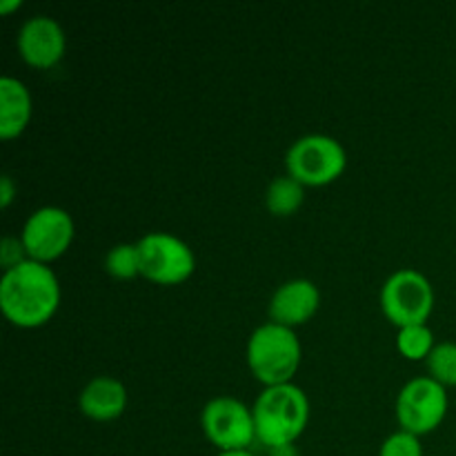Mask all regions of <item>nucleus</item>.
Returning a JSON list of instances; mask_svg holds the SVG:
<instances>
[{"label": "nucleus", "mask_w": 456, "mask_h": 456, "mask_svg": "<svg viewBox=\"0 0 456 456\" xmlns=\"http://www.w3.org/2000/svg\"><path fill=\"white\" fill-rule=\"evenodd\" d=\"M61 281L52 265L25 261L0 279V310L4 319L20 330L47 325L61 307Z\"/></svg>", "instance_id": "nucleus-1"}, {"label": "nucleus", "mask_w": 456, "mask_h": 456, "mask_svg": "<svg viewBox=\"0 0 456 456\" xmlns=\"http://www.w3.org/2000/svg\"><path fill=\"white\" fill-rule=\"evenodd\" d=\"M256 441L267 450L288 448L303 436L310 423V399L297 383L263 387L252 405Z\"/></svg>", "instance_id": "nucleus-2"}, {"label": "nucleus", "mask_w": 456, "mask_h": 456, "mask_svg": "<svg viewBox=\"0 0 456 456\" xmlns=\"http://www.w3.org/2000/svg\"><path fill=\"white\" fill-rule=\"evenodd\" d=\"M245 359L249 372L263 387L294 383L303 361L301 338L297 330L267 321L249 334Z\"/></svg>", "instance_id": "nucleus-3"}, {"label": "nucleus", "mask_w": 456, "mask_h": 456, "mask_svg": "<svg viewBox=\"0 0 456 456\" xmlns=\"http://www.w3.org/2000/svg\"><path fill=\"white\" fill-rule=\"evenodd\" d=\"M347 151L334 136L307 134L297 138L285 154V172L303 187H325L346 174Z\"/></svg>", "instance_id": "nucleus-4"}, {"label": "nucleus", "mask_w": 456, "mask_h": 456, "mask_svg": "<svg viewBox=\"0 0 456 456\" xmlns=\"http://www.w3.org/2000/svg\"><path fill=\"white\" fill-rule=\"evenodd\" d=\"M381 310L396 330L428 323L435 312V288L430 279L414 267L392 272L381 288Z\"/></svg>", "instance_id": "nucleus-5"}, {"label": "nucleus", "mask_w": 456, "mask_h": 456, "mask_svg": "<svg viewBox=\"0 0 456 456\" xmlns=\"http://www.w3.org/2000/svg\"><path fill=\"white\" fill-rule=\"evenodd\" d=\"M136 245L141 254V276L150 283L174 288L194 276V249L178 236L169 232H150L138 239Z\"/></svg>", "instance_id": "nucleus-6"}, {"label": "nucleus", "mask_w": 456, "mask_h": 456, "mask_svg": "<svg viewBox=\"0 0 456 456\" xmlns=\"http://www.w3.org/2000/svg\"><path fill=\"white\" fill-rule=\"evenodd\" d=\"M448 408V390L441 383H436L428 374L410 379L396 395L395 414L399 430L412 432L417 436L432 435L445 421Z\"/></svg>", "instance_id": "nucleus-7"}, {"label": "nucleus", "mask_w": 456, "mask_h": 456, "mask_svg": "<svg viewBox=\"0 0 456 456\" xmlns=\"http://www.w3.org/2000/svg\"><path fill=\"white\" fill-rule=\"evenodd\" d=\"M200 428L218 452L249 450L256 441L252 408L234 396H214L208 401L200 412Z\"/></svg>", "instance_id": "nucleus-8"}, {"label": "nucleus", "mask_w": 456, "mask_h": 456, "mask_svg": "<svg viewBox=\"0 0 456 456\" xmlns=\"http://www.w3.org/2000/svg\"><path fill=\"white\" fill-rule=\"evenodd\" d=\"M76 225L67 209L56 205H45L27 216L20 230V240L29 261L52 265L69 252L74 243Z\"/></svg>", "instance_id": "nucleus-9"}, {"label": "nucleus", "mask_w": 456, "mask_h": 456, "mask_svg": "<svg viewBox=\"0 0 456 456\" xmlns=\"http://www.w3.org/2000/svg\"><path fill=\"white\" fill-rule=\"evenodd\" d=\"M18 53L34 69H52L65 58L67 36L61 22L49 16H34L18 31Z\"/></svg>", "instance_id": "nucleus-10"}, {"label": "nucleus", "mask_w": 456, "mask_h": 456, "mask_svg": "<svg viewBox=\"0 0 456 456\" xmlns=\"http://www.w3.org/2000/svg\"><path fill=\"white\" fill-rule=\"evenodd\" d=\"M321 310V289L310 279H292L285 281L272 294L270 314L272 323H279L283 328L297 330L301 325L310 323Z\"/></svg>", "instance_id": "nucleus-11"}, {"label": "nucleus", "mask_w": 456, "mask_h": 456, "mask_svg": "<svg viewBox=\"0 0 456 456\" xmlns=\"http://www.w3.org/2000/svg\"><path fill=\"white\" fill-rule=\"evenodd\" d=\"M127 403L129 395L125 383L116 377H107V374L94 377L80 390L78 396L80 414L96 423H110L120 419L127 410Z\"/></svg>", "instance_id": "nucleus-12"}, {"label": "nucleus", "mask_w": 456, "mask_h": 456, "mask_svg": "<svg viewBox=\"0 0 456 456\" xmlns=\"http://www.w3.org/2000/svg\"><path fill=\"white\" fill-rule=\"evenodd\" d=\"M34 116L31 92L22 80L13 76L0 78V138L13 141L22 136Z\"/></svg>", "instance_id": "nucleus-13"}, {"label": "nucleus", "mask_w": 456, "mask_h": 456, "mask_svg": "<svg viewBox=\"0 0 456 456\" xmlns=\"http://www.w3.org/2000/svg\"><path fill=\"white\" fill-rule=\"evenodd\" d=\"M305 203V187L289 174L276 176L265 190V208L272 216L288 218L294 216Z\"/></svg>", "instance_id": "nucleus-14"}, {"label": "nucleus", "mask_w": 456, "mask_h": 456, "mask_svg": "<svg viewBox=\"0 0 456 456\" xmlns=\"http://www.w3.org/2000/svg\"><path fill=\"white\" fill-rule=\"evenodd\" d=\"M435 346V332H432L428 323L408 325V328H401L396 332V350L408 361H423L426 363Z\"/></svg>", "instance_id": "nucleus-15"}, {"label": "nucleus", "mask_w": 456, "mask_h": 456, "mask_svg": "<svg viewBox=\"0 0 456 456\" xmlns=\"http://www.w3.org/2000/svg\"><path fill=\"white\" fill-rule=\"evenodd\" d=\"M105 272L111 279L132 281L141 276V254L136 243H118L107 252Z\"/></svg>", "instance_id": "nucleus-16"}, {"label": "nucleus", "mask_w": 456, "mask_h": 456, "mask_svg": "<svg viewBox=\"0 0 456 456\" xmlns=\"http://www.w3.org/2000/svg\"><path fill=\"white\" fill-rule=\"evenodd\" d=\"M428 377L435 379L436 383L448 390L456 387V343L454 341H441L436 343L435 350L426 359Z\"/></svg>", "instance_id": "nucleus-17"}, {"label": "nucleus", "mask_w": 456, "mask_h": 456, "mask_svg": "<svg viewBox=\"0 0 456 456\" xmlns=\"http://www.w3.org/2000/svg\"><path fill=\"white\" fill-rule=\"evenodd\" d=\"M379 456H423L421 436L412 435V432L396 430L381 444Z\"/></svg>", "instance_id": "nucleus-18"}, {"label": "nucleus", "mask_w": 456, "mask_h": 456, "mask_svg": "<svg viewBox=\"0 0 456 456\" xmlns=\"http://www.w3.org/2000/svg\"><path fill=\"white\" fill-rule=\"evenodd\" d=\"M25 261H29V256H27L20 236H4L0 240V267H3V272L13 270V267L22 265Z\"/></svg>", "instance_id": "nucleus-19"}, {"label": "nucleus", "mask_w": 456, "mask_h": 456, "mask_svg": "<svg viewBox=\"0 0 456 456\" xmlns=\"http://www.w3.org/2000/svg\"><path fill=\"white\" fill-rule=\"evenodd\" d=\"M16 194H18V187L16 183H13V178L9 176V174H3V178H0V208L3 209L12 208Z\"/></svg>", "instance_id": "nucleus-20"}, {"label": "nucleus", "mask_w": 456, "mask_h": 456, "mask_svg": "<svg viewBox=\"0 0 456 456\" xmlns=\"http://www.w3.org/2000/svg\"><path fill=\"white\" fill-rule=\"evenodd\" d=\"M20 7H22L20 0H3V3H0V13H3V16H9V13L16 12V9Z\"/></svg>", "instance_id": "nucleus-21"}, {"label": "nucleus", "mask_w": 456, "mask_h": 456, "mask_svg": "<svg viewBox=\"0 0 456 456\" xmlns=\"http://www.w3.org/2000/svg\"><path fill=\"white\" fill-rule=\"evenodd\" d=\"M270 456H297V448H294V445H288V448L270 450Z\"/></svg>", "instance_id": "nucleus-22"}, {"label": "nucleus", "mask_w": 456, "mask_h": 456, "mask_svg": "<svg viewBox=\"0 0 456 456\" xmlns=\"http://www.w3.org/2000/svg\"><path fill=\"white\" fill-rule=\"evenodd\" d=\"M216 456H256V454H252L249 450H236V452H218Z\"/></svg>", "instance_id": "nucleus-23"}]
</instances>
